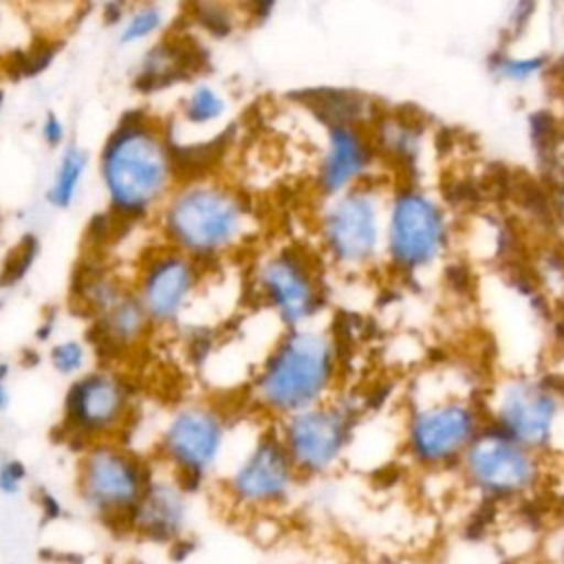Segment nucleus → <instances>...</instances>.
<instances>
[{
  "mask_svg": "<svg viewBox=\"0 0 564 564\" xmlns=\"http://www.w3.org/2000/svg\"><path fill=\"white\" fill-rule=\"evenodd\" d=\"M95 170L112 218L152 223L178 183L170 128L148 110H128L104 137Z\"/></svg>",
  "mask_w": 564,
  "mask_h": 564,
  "instance_id": "obj_1",
  "label": "nucleus"
},
{
  "mask_svg": "<svg viewBox=\"0 0 564 564\" xmlns=\"http://www.w3.org/2000/svg\"><path fill=\"white\" fill-rule=\"evenodd\" d=\"M249 220L242 194L207 174L181 178L152 223L161 245L207 267L245 242Z\"/></svg>",
  "mask_w": 564,
  "mask_h": 564,
  "instance_id": "obj_2",
  "label": "nucleus"
},
{
  "mask_svg": "<svg viewBox=\"0 0 564 564\" xmlns=\"http://www.w3.org/2000/svg\"><path fill=\"white\" fill-rule=\"evenodd\" d=\"M335 377V348L326 333L291 328L282 335L253 377V401L275 416H291L324 403Z\"/></svg>",
  "mask_w": 564,
  "mask_h": 564,
  "instance_id": "obj_3",
  "label": "nucleus"
},
{
  "mask_svg": "<svg viewBox=\"0 0 564 564\" xmlns=\"http://www.w3.org/2000/svg\"><path fill=\"white\" fill-rule=\"evenodd\" d=\"M229 449V421L218 405L187 401L172 408L159 425L154 438L156 467L196 489L220 476Z\"/></svg>",
  "mask_w": 564,
  "mask_h": 564,
  "instance_id": "obj_4",
  "label": "nucleus"
},
{
  "mask_svg": "<svg viewBox=\"0 0 564 564\" xmlns=\"http://www.w3.org/2000/svg\"><path fill=\"white\" fill-rule=\"evenodd\" d=\"M152 467V460L126 441L86 445L75 463V496L88 516L123 531L148 487Z\"/></svg>",
  "mask_w": 564,
  "mask_h": 564,
  "instance_id": "obj_5",
  "label": "nucleus"
},
{
  "mask_svg": "<svg viewBox=\"0 0 564 564\" xmlns=\"http://www.w3.org/2000/svg\"><path fill=\"white\" fill-rule=\"evenodd\" d=\"M300 480L278 432L258 434L218 476L223 500L245 516L280 511L291 502Z\"/></svg>",
  "mask_w": 564,
  "mask_h": 564,
  "instance_id": "obj_6",
  "label": "nucleus"
},
{
  "mask_svg": "<svg viewBox=\"0 0 564 564\" xmlns=\"http://www.w3.org/2000/svg\"><path fill=\"white\" fill-rule=\"evenodd\" d=\"M134 416V390L112 366H93L73 379L62 401V430L79 449L101 441H123Z\"/></svg>",
  "mask_w": 564,
  "mask_h": 564,
  "instance_id": "obj_7",
  "label": "nucleus"
},
{
  "mask_svg": "<svg viewBox=\"0 0 564 564\" xmlns=\"http://www.w3.org/2000/svg\"><path fill=\"white\" fill-rule=\"evenodd\" d=\"M463 482L485 502H516L531 496L542 478L540 454L485 425L456 465Z\"/></svg>",
  "mask_w": 564,
  "mask_h": 564,
  "instance_id": "obj_8",
  "label": "nucleus"
},
{
  "mask_svg": "<svg viewBox=\"0 0 564 564\" xmlns=\"http://www.w3.org/2000/svg\"><path fill=\"white\" fill-rule=\"evenodd\" d=\"M203 273V264L161 242L139 258L130 289L154 330L181 324L198 297Z\"/></svg>",
  "mask_w": 564,
  "mask_h": 564,
  "instance_id": "obj_9",
  "label": "nucleus"
},
{
  "mask_svg": "<svg viewBox=\"0 0 564 564\" xmlns=\"http://www.w3.org/2000/svg\"><path fill=\"white\" fill-rule=\"evenodd\" d=\"M478 410L465 399H438L414 405L403 427V449L421 469L456 467L482 430Z\"/></svg>",
  "mask_w": 564,
  "mask_h": 564,
  "instance_id": "obj_10",
  "label": "nucleus"
},
{
  "mask_svg": "<svg viewBox=\"0 0 564 564\" xmlns=\"http://www.w3.org/2000/svg\"><path fill=\"white\" fill-rule=\"evenodd\" d=\"M278 438L302 480L328 476L344 463L350 449V410L335 403L313 405L286 416Z\"/></svg>",
  "mask_w": 564,
  "mask_h": 564,
  "instance_id": "obj_11",
  "label": "nucleus"
},
{
  "mask_svg": "<svg viewBox=\"0 0 564 564\" xmlns=\"http://www.w3.org/2000/svg\"><path fill=\"white\" fill-rule=\"evenodd\" d=\"M383 236L390 262L405 273H416L430 267L447 242L445 214L427 194L401 189L388 205Z\"/></svg>",
  "mask_w": 564,
  "mask_h": 564,
  "instance_id": "obj_12",
  "label": "nucleus"
},
{
  "mask_svg": "<svg viewBox=\"0 0 564 564\" xmlns=\"http://www.w3.org/2000/svg\"><path fill=\"white\" fill-rule=\"evenodd\" d=\"M557 419V390L529 377H516L496 390L489 425L500 430L518 445L542 454L555 438Z\"/></svg>",
  "mask_w": 564,
  "mask_h": 564,
  "instance_id": "obj_13",
  "label": "nucleus"
},
{
  "mask_svg": "<svg viewBox=\"0 0 564 564\" xmlns=\"http://www.w3.org/2000/svg\"><path fill=\"white\" fill-rule=\"evenodd\" d=\"M381 236V205L375 192L357 185L330 196L322 218V240L333 262L341 267L368 264L379 251Z\"/></svg>",
  "mask_w": 564,
  "mask_h": 564,
  "instance_id": "obj_14",
  "label": "nucleus"
},
{
  "mask_svg": "<svg viewBox=\"0 0 564 564\" xmlns=\"http://www.w3.org/2000/svg\"><path fill=\"white\" fill-rule=\"evenodd\" d=\"M256 293L289 328L304 326L319 306V289L311 267L291 251L264 258L256 269Z\"/></svg>",
  "mask_w": 564,
  "mask_h": 564,
  "instance_id": "obj_15",
  "label": "nucleus"
},
{
  "mask_svg": "<svg viewBox=\"0 0 564 564\" xmlns=\"http://www.w3.org/2000/svg\"><path fill=\"white\" fill-rule=\"evenodd\" d=\"M192 494L181 480L154 465L148 487L123 531L143 542L176 544L189 531Z\"/></svg>",
  "mask_w": 564,
  "mask_h": 564,
  "instance_id": "obj_16",
  "label": "nucleus"
},
{
  "mask_svg": "<svg viewBox=\"0 0 564 564\" xmlns=\"http://www.w3.org/2000/svg\"><path fill=\"white\" fill-rule=\"evenodd\" d=\"M372 161L368 141L350 126L328 128V139L317 167V185L324 196L344 194L366 176Z\"/></svg>",
  "mask_w": 564,
  "mask_h": 564,
  "instance_id": "obj_17",
  "label": "nucleus"
},
{
  "mask_svg": "<svg viewBox=\"0 0 564 564\" xmlns=\"http://www.w3.org/2000/svg\"><path fill=\"white\" fill-rule=\"evenodd\" d=\"M198 46L181 33H163L145 46L134 68V88L139 93H159L189 79L198 68Z\"/></svg>",
  "mask_w": 564,
  "mask_h": 564,
  "instance_id": "obj_18",
  "label": "nucleus"
},
{
  "mask_svg": "<svg viewBox=\"0 0 564 564\" xmlns=\"http://www.w3.org/2000/svg\"><path fill=\"white\" fill-rule=\"evenodd\" d=\"M90 330L93 350H99L108 357H123L139 350L148 341L150 333H154L132 289L126 291L97 317H93Z\"/></svg>",
  "mask_w": 564,
  "mask_h": 564,
  "instance_id": "obj_19",
  "label": "nucleus"
},
{
  "mask_svg": "<svg viewBox=\"0 0 564 564\" xmlns=\"http://www.w3.org/2000/svg\"><path fill=\"white\" fill-rule=\"evenodd\" d=\"M90 167V154L75 141H68L57 154L44 189V200L53 209H68L77 203L84 178Z\"/></svg>",
  "mask_w": 564,
  "mask_h": 564,
  "instance_id": "obj_20",
  "label": "nucleus"
},
{
  "mask_svg": "<svg viewBox=\"0 0 564 564\" xmlns=\"http://www.w3.org/2000/svg\"><path fill=\"white\" fill-rule=\"evenodd\" d=\"M229 101L225 93L207 79H194L176 108V123L185 128H212L225 119Z\"/></svg>",
  "mask_w": 564,
  "mask_h": 564,
  "instance_id": "obj_21",
  "label": "nucleus"
},
{
  "mask_svg": "<svg viewBox=\"0 0 564 564\" xmlns=\"http://www.w3.org/2000/svg\"><path fill=\"white\" fill-rule=\"evenodd\" d=\"M167 11L159 2H134L128 4V11L117 31V44L123 48L148 46L167 31Z\"/></svg>",
  "mask_w": 564,
  "mask_h": 564,
  "instance_id": "obj_22",
  "label": "nucleus"
},
{
  "mask_svg": "<svg viewBox=\"0 0 564 564\" xmlns=\"http://www.w3.org/2000/svg\"><path fill=\"white\" fill-rule=\"evenodd\" d=\"M93 346L86 344L84 339L62 337L48 346L46 359L55 375L73 381L93 368Z\"/></svg>",
  "mask_w": 564,
  "mask_h": 564,
  "instance_id": "obj_23",
  "label": "nucleus"
},
{
  "mask_svg": "<svg viewBox=\"0 0 564 564\" xmlns=\"http://www.w3.org/2000/svg\"><path fill=\"white\" fill-rule=\"evenodd\" d=\"M37 238L26 234L22 240H18L13 245V249L7 253L4 262H2V271H0V286H13L18 284L29 269L33 267L35 258H37Z\"/></svg>",
  "mask_w": 564,
  "mask_h": 564,
  "instance_id": "obj_24",
  "label": "nucleus"
},
{
  "mask_svg": "<svg viewBox=\"0 0 564 564\" xmlns=\"http://www.w3.org/2000/svg\"><path fill=\"white\" fill-rule=\"evenodd\" d=\"M189 9H192L189 20L198 24L203 31H207L209 35L225 37L234 26V18L225 4H192Z\"/></svg>",
  "mask_w": 564,
  "mask_h": 564,
  "instance_id": "obj_25",
  "label": "nucleus"
},
{
  "mask_svg": "<svg viewBox=\"0 0 564 564\" xmlns=\"http://www.w3.org/2000/svg\"><path fill=\"white\" fill-rule=\"evenodd\" d=\"M546 64L544 57H507L500 55L496 59L494 70L511 82H524L529 77H533L535 73H540V68Z\"/></svg>",
  "mask_w": 564,
  "mask_h": 564,
  "instance_id": "obj_26",
  "label": "nucleus"
},
{
  "mask_svg": "<svg viewBox=\"0 0 564 564\" xmlns=\"http://www.w3.org/2000/svg\"><path fill=\"white\" fill-rule=\"evenodd\" d=\"M40 139L48 150L59 152L68 143V126L59 112L46 110L40 119Z\"/></svg>",
  "mask_w": 564,
  "mask_h": 564,
  "instance_id": "obj_27",
  "label": "nucleus"
},
{
  "mask_svg": "<svg viewBox=\"0 0 564 564\" xmlns=\"http://www.w3.org/2000/svg\"><path fill=\"white\" fill-rule=\"evenodd\" d=\"M26 478H29V471L22 460H18V458L0 460V496L13 498V496L22 494Z\"/></svg>",
  "mask_w": 564,
  "mask_h": 564,
  "instance_id": "obj_28",
  "label": "nucleus"
},
{
  "mask_svg": "<svg viewBox=\"0 0 564 564\" xmlns=\"http://www.w3.org/2000/svg\"><path fill=\"white\" fill-rule=\"evenodd\" d=\"M126 11H128V2H106V4H101V20H104V24L117 29L121 24Z\"/></svg>",
  "mask_w": 564,
  "mask_h": 564,
  "instance_id": "obj_29",
  "label": "nucleus"
},
{
  "mask_svg": "<svg viewBox=\"0 0 564 564\" xmlns=\"http://www.w3.org/2000/svg\"><path fill=\"white\" fill-rule=\"evenodd\" d=\"M555 207H557L560 218L564 220V181H562V185L557 187V194H555Z\"/></svg>",
  "mask_w": 564,
  "mask_h": 564,
  "instance_id": "obj_30",
  "label": "nucleus"
},
{
  "mask_svg": "<svg viewBox=\"0 0 564 564\" xmlns=\"http://www.w3.org/2000/svg\"><path fill=\"white\" fill-rule=\"evenodd\" d=\"M9 403H11L9 388H7V383H0V412H2V410H7V408H9Z\"/></svg>",
  "mask_w": 564,
  "mask_h": 564,
  "instance_id": "obj_31",
  "label": "nucleus"
},
{
  "mask_svg": "<svg viewBox=\"0 0 564 564\" xmlns=\"http://www.w3.org/2000/svg\"><path fill=\"white\" fill-rule=\"evenodd\" d=\"M438 564H478V562H474V560H467V557H445V560H441Z\"/></svg>",
  "mask_w": 564,
  "mask_h": 564,
  "instance_id": "obj_32",
  "label": "nucleus"
},
{
  "mask_svg": "<svg viewBox=\"0 0 564 564\" xmlns=\"http://www.w3.org/2000/svg\"><path fill=\"white\" fill-rule=\"evenodd\" d=\"M498 564H538V562H533L529 557H507V560H500Z\"/></svg>",
  "mask_w": 564,
  "mask_h": 564,
  "instance_id": "obj_33",
  "label": "nucleus"
},
{
  "mask_svg": "<svg viewBox=\"0 0 564 564\" xmlns=\"http://www.w3.org/2000/svg\"><path fill=\"white\" fill-rule=\"evenodd\" d=\"M7 377H9V364L0 361V383H7Z\"/></svg>",
  "mask_w": 564,
  "mask_h": 564,
  "instance_id": "obj_34",
  "label": "nucleus"
},
{
  "mask_svg": "<svg viewBox=\"0 0 564 564\" xmlns=\"http://www.w3.org/2000/svg\"><path fill=\"white\" fill-rule=\"evenodd\" d=\"M557 75H560V82H562V86H564V57H562V62H560V66H557Z\"/></svg>",
  "mask_w": 564,
  "mask_h": 564,
  "instance_id": "obj_35",
  "label": "nucleus"
},
{
  "mask_svg": "<svg viewBox=\"0 0 564 564\" xmlns=\"http://www.w3.org/2000/svg\"><path fill=\"white\" fill-rule=\"evenodd\" d=\"M560 560L564 562V535H562V542H560Z\"/></svg>",
  "mask_w": 564,
  "mask_h": 564,
  "instance_id": "obj_36",
  "label": "nucleus"
},
{
  "mask_svg": "<svg viewBox=\"0 0 564 564\" xmlns=\"http://www.w3.org/2000/svg\"><path fill=\"white\" fill-rule=\"evenodd\" d=\"M0 227H2V209H0Z\"/></svg>",
  "mask_w": 564,
  "mask_h": 564,
  "instance_id": "obj_37",
  "label": "nucleus"
}]
</instances>
